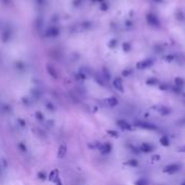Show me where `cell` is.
<instances>
[{
	"mask_svg": "<svg viewBox=\"0 0 185 185\" xmlns=\"http://www.w3.org/2000/svg\"><path fill=\"white\" fill-rule=\"evenodd\" d=\"M134 126L139 127V128H141V129H144V130H148V131H157L158 130V127H157L155 123L147 122V121H135Z\"/></svg>",
	"mask_w": 185,
	"mask_h": 185,
	"instance_id": "1",
	"label": "cell"
},
{
	"mask_svg": "<svg viewBox=\"0 0 185 185\" xmlns=\"http://www.w3.org/2000/svg\"><path fill=\"white\" fill-rule=\"evenodd\" d=\"M181 170V165L180 163H170V165L166 166L163 168V171L165 173H168V174H173V173H176L178 171Z\"/></svg>",
	"mask_w": 185,
	"mask_h": 185,
	"instance_id": "2",
	"label": "cell"
},
{
	"mask_svg": "<svg viewBox=\"0 0 185 185\" xmlns=\"http://www.w3.org/2000/svg\"><path fill=\"white\" fill-rule=\"evenodd\" d=\"M99 150L101 152V154H103V155H108V154H110V153H112L113 146H112V144L108 143V142H104V143L100 144Z\"/></svg>",
	"mask_w": 185,
	"mask_h": 185,
	"instance_id": "3",
	"label": "cell"
},
{
	"mask_svg": "<svg viewBox=\"0 0 185 185\" xmlns=\"http://www.w3.org/2000/svg\"><path fill=\"white\" fill-rule=\"evenodd\" d=\"M117 126L121 129V130H126V131H130L132 129V126L128 121H126L125 119H118L117 120Z\"/></svg>",
	"mask_w": 185,
	"mask_h": 185,
	"instance_id": "4",
	"label": "cell"
},
{
	"mask_svg": "<svg viewBox=\"0 0 185 185\" xmlns=\"http://www.w3.org/2000/svg\"><path fill=\"white\" fill-rule=\"evenodd\" d=\"M154 150H155V146L150 143H147V142H143L139 147V150H141V152H143V153H146V154H147V153L154 152Z\"/></svg>",
	"mask_w": 185,
	"mask_h": 185,
	"instance_id": "5",
	"label": "cell"
},
{
	"mask_svg": "<svg viewBox=\"0 0 185 185\" xmlns=\"http://www.w3.org/2000/svg\"><path fill=\"white\" fill-rule=\"evenodd\" d=\"M49 181L50 182H53V183H57L60 181V173H59V170L57 169H54L50 172L49 174Z\"/></svg>",
	"mask_w": 185,
	"mask_h": 185,
	"instance_id": "6",
	"label": "cell"
},
{
	"mask_svg": "<svg viewBox=\"0 0 185 185\" xmlns=\"http://www.w3.org/2000/svg\"><path fill=\"white\" fill-rule=\"evenodd\" d=\"M67 153V147L65 144H62V145H60L59 147V150H57V158L62 159V158H64L65 155H66Z\"/></svg>",
	"mask_w": 185,
	"mask_h": 185,
	"instance_id": "7",
	"label": "cell"
},
{
	"mask_svg": "<svg viewBox=\"0 0 185 185\" xmlns=\"http://www.w3.org/2000/svg\"><path fill=\"white\" fill-rule=\"evenodd\" d=\"M105 104L108 107H115L118 104V101H117L116 97H108V99H106Z\"/></svg>",
	"mask_w": 185,
	"mask_h": 185,
	"instance_id": "8",
	"label": "cell"
},
{
	"mask_svg": "<svg viewBox=\"0 0 185 185\" xmlns=\"http://www.w3.org/2000/svg\"><path fill=\"white\" fill-rule=\"evenodd\" d=\"M159 142H160L161 145L165 146V147H167V146L170 145V139H169V137H168V135H162V137H160Z\"/></svg>",
	"mask_w": 185,
	"mask_h": 185,
	"instance_id": "9",
	"label": "cell"
},
{
	"mask_svg": "<svg viewBox=\"0 0 185 185\" xmlns=\"http://www.w3.org/2000/svg\"><path fill=\"white\" fill-rule=\"evenodd\" d=\"M158 113L160 115H162V116H167V115H169L171 113V110H170V108L166 107V106H160V108H158Z\"/></svg>",
	"mask_w": 185,
	"mask_h": 185,
	"instance_id": "10",
	"label": "cell"
},
{
	"mask_svg": "<svg viewBox=\"0 0 185 185\" xmlns=\"http://www.w3.org/2000/svg\"><path fill=\"white\" fill-rule=\"evenodd\" d=\"M134 184L135 185H150V183H148V181L146 180V179L141 178V179H139V180L135 181Z\"/></svg>",
	"mask_w": 185,
	"mask_h": 185,
	"instance_id": "11",
	"label": "cell"
},
{
	"mask_svg": "<svg viewBox=\"0 0 185 185\" xmlns=\"http://www.w3.org/2000/svg\"><path fill=\"white\" fill-rule=\"evenodd\" d=\"M126 165L127 166H130V167H132V168H134V167H138V161L135 160V159H130V160H128L126 162Z\"/></svg>",
	"mask_w": 185,
	"mask_h": 185,
	"instance_id": "12",
	"label": "cell"
},
{
	"mask_svg": "<svg viewBox=\"0 0 185 185\" xmlns=\"http://www.w3.org/2000/svg\"><path fill=\"white\" fill-rule=\"evenodd\" d=\"M35 116H36V118H37L38 120H40V121H42L44 119V116H43V114H42L41 112H36Z\"/></svg>",
	"mask_w": 185,
	"mask_h": 185,
	"instance_id": "13",
	"label": "cell"
},
{
	"mask_svg": "<svg viewBox=\"0 0 185 185\" xmlns=\"http://www.w3.org/2000/svg\"><path fill=\"white\" fill-rule=\"evenodd\" d=\"M115 87H116L118 90H120V91H122V86H121V82H120V80H116L115 81Z\"/></svg>",
	"mask_w": 185,
	"mask_h": 185,
	"instance_id": "14",
	"label": "cell"
},
{
	"mask_svg": "<svg viewBox=\"0 0 185 185\" xmlns=\"http://www.w3.org/2000/svg\"><path fill=\"white\" fill-rule=\"evenodd\" d=\"M38 178H39L40 180H46V178H47V174L44 173L43 171H40L39 173H38Z\"/></svg>",
	"mask_w": 185,
	"mask_h": 185,
	"instance_id": "15",
	"label": "cell"
},
{
	"mask_svg": "<svg viewBox=\"0 0 185 185\" xmlns=\"http://www.w3.org/2000/svg\"><path fill=\"white\" fill-rule=\"evenodd\" d=\"M107 133L109 135H112V137H114V138H118V133L116 132V131H113V130H108L107 131Z\"/></svg>",
	"mask_w": 185,
	"mask_h": 185,
	"instance_id": "16",
	"label": "cell"
},
{
	"mask_svg": "<svg viewBox=\"0 0 185 185\" xmlns=\"http://www.w3.org/2000/svg\"><path fill=\"white\" fill-rule=\"evenodd\" d=\"M18 147H20V150H22V152H26V150H27L26 145H24L23 143H20V144H18Z\"/></svg>",
	"mask_w": 185,
	"mask_h": 185,
	"instance_id": "17",
	"label": "cell"
},
{
	"mask_svg": "<svg viewBox=\"0 0 185 185\" xmlns=\"http://www.w3.org/2000/svg\"><path fill=\"white\" fill-rule=\"evenodd\" d=\"M18 122H21V127H25V121L22 119H18Z\"/></svg>",
	"mask_w": 185,
	"mask_h": 185,
	"instance_id": "18",
	"label": "cell"
},
{
	"mask_svg": "<svg viewBox=\"0 0 185 185\" xmlns=\"http://www.w3.org/2000/svg\"><path fill=\"white\" fill-rule=\"evenodd\" d=\"M180 150H181V152H183V153H185V145L182 146V147L180 148Z\"/></svg>",
	"mask_w": 185,
	"mask_h": 185,
	"instance_id": "19",
	"label": "cell"
},
{
	"mask_svg": "<svg viewBox=\"0 0 185 185\" xmlns=\"http://www.w3.org/2000/svg\"><path fill=\"white\" fill-rule=\"evenodd\" d=\"M55 184H56V185H63V184H62V182H61V180H60L57 183H55Z\"/></svg>",
	"mask_w": 185,
	"mask_h": 185,
	"instance_id": "20",
	"label": "cell"
},
{
	"mask_svg": "<svg viewBox=\"0 0 185 185\" xmlns=\"http://www.w3.org/2000/svg\"><path fill=\"white\" fill-rule=\"evenodd\" d=\"M181 185H185V181H184V182H183V183H182V184H181Z\"/></svg>",
	"mask_w": 185,
	"mask_h": 185,
	"instance_id": "21",
	"label": "cell"
}]
</instances>
